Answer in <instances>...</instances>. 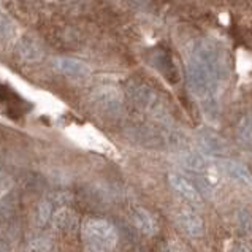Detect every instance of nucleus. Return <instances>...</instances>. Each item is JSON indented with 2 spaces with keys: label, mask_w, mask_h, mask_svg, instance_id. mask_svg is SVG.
I'll return each mask as SVG.
<instances>
[{
  "label": "nucleus",
  "mask_w": 252,
  "mask_h": 252,
  "mask_svg": "<svg viewBox=\"0 0 252 252\" xmlns=\"http://www.w3.org/2000/svg\"><path fill=\"white\" fill-rule=\"evenodd\" d=\"M133 224L141 233H145L148 236H154L159 232V225H157L156 218L148 210H145V208H136L135 210Z\"/></svg>",
  "instance_id": "nucleus-8"
},
{
  "label": "nucleus",
  "mask_w": 252,
  "mask_h": 252,
  "mask_svg": "<svg viewBox=\"0 0 252 252\" xmlns=\"http://www.w3.org/2000/svg\"><path fill=\"white\" fill-rule=\"evenodd\" d=\"M187 83L210 121L220 114L219 92L228 78V61L222 49L211 41H197L187 56Z\"/></svg>",
  "instance_id": "nucleus-1"
},
{
  "label": "nucleus",
  "mask_w": 252,
  "mask_h": 252,
  "mask_svg": "<svg viewBox=\"0 0 252 252\" xmlns=\"http://www.w3.org/2000/svg\"><path fill=\"white\" fill-rule=\"evenodd\" d=\"M181 163L186 170L193 171V173H205L208 170L206 159L197 153H184L181 156Z\"/></svg>",
  "instance_id": "nucleus-12"
},
{
  "label": "nucleus",
  "mask_w": 252,
  "mask_h": 252,
  "mask_svg": "<svg viewBox=\"0 0 252 252\" xmlns=\"http://www.w3.org/2000/svg\"><path fill=\"white\" fill-rule=\"evenodd\" d=\"M236 136L241 145L252 153V114L243 116L236 124Z\"/></svg>",
  "instance_id": "nucleus-11"
},
{
  "label": "nucleus",
  "mask_w": 252,
  "mask_h": 252,
  "mask_svg": "<svg viewBox=\"0 0 252 252\" xmlns=\"http://www.w3.org/2000/svg\"><path fill=\"white\" fill-rule=\"evenodd\" d=\"M230 252H251L244 244H233L232 248H230Z\"/></svg>",
  "instance_id": "nucleus-16"
},
{
  "label": "nucleus",
  "mask_w": 252,
  "mask_h": 252,
  "mask_svg": "<svg viewBox=\"0 0 252 252\" xmlns=\"http://www.w3.org/2000/svg\"><path fill=\"white\" fill-rule=\"evenodd\" d=\"M83 241L84 243H94L98 246L105 248L106 251H113L118 244V230L113 224L103 219H89L83 224L81 228Z\"/></svg>",
  "instance_id": "nucleus-2"
},
{
  "label": "nucleus",
  "mask_w": 252,
  "mask_h": 252,
  "mask_svg": "<svg viewBox=\"0 0 252 252\" xmlns=\"http://www.w3.org/2000/svg\"><path fill=\"white\" fill-rule=\"evenodd\" d=\"M176 222L183 232L190 238H200L205 233L203 219L192 210V208H179L176 213Z\"/></svg>",
  "instance_id": "nucleus-4"
},
{
  "label": "nucleus",
  "mask_w": 252,
  "mask_h": 252,
  "mask_svg": "<svg viewBox=\"0 0 252 252\" xmlns=\"http://www.w3.org/2000/svg\"><path fill=\"white\" fill-rule=\"evenodd\" d=\"M56 68L61 71L62 75L71 80H83L89 75V68L86 63L76 61V59H68V57H62V59L56 61Z\"/></svg>",
  "instance_id": "nucleus-7"
},
{
  "label": "nucleus",
  "mask_w": 252,
  "mask_h": 252,
  "mask_svg": "<svg viewBox=\"0 0 252 252\" xmlns=\"http://www.w3.org/2000/svg\"><path fill=\"white\" fill-rule=\"evenodd\" d=\"M53 225L57 230H71L78 224L76 214L68 208H61L53 214Z\"/></svg>",
  "instance_id": "nucleus-10"
},
{
  "label": "nucleus",
  "mask_w": 252,
  "mask_h": 252,
  "mask_svg": "<svg viewBox=\"0 0 252 252\" xmlns=\"http://www.w3.org/2000/svg\"><path fill=\"white\" fill-rule=\"evenodd\" d=\"M168 183L173 187V190H176L186 201H189V203H192V205H200L201 203L200 192L197 190V187L193 186L187 178L178 175V173H170Z\"/></svg>",
  "instance_id": "nucleus-5"
},
{
  "label": "nucleus",
  "mask_w": 252,
  "mask_h": 252,
  "mask_svg": "<svg viewBox=\"0 0 252 252\" xmlns=\"http://www.w3.org/2000/svg\"><path fill=\"white\" fill-rule=\"evenodd\" d=\"M220 168H222V173H224L227 178L232 179V181L252 187V173L244 167L243 163L225 159L220 162Z\"/></svg>",
  "instance_id": "nucleus-6"
},
{
  "label": "nucleus",
  "mask_w": 252,
  "mask_h": 252,
  "mask_svg": "<svg viewBox=\"0 0 252 252\" xmlns=\"http://www.w3.org/2000/svg\"><path fill=\"white\" fill-rule=\"evenodd\" d=\"M84 252H110V251H106L105 248L98 246V244H94V243H84Z\"/></svg>",
  "instance_id": "nucleus-15"
},
{
  "label": "nucleus",
  "mask_w": 252,
  "mask_h": 252,
  "mask_svg": "<svg viewBox=\"0 0 252 252\" xmlns=\"http://www.w3.org/2000/svg\"><path fill=\"white\" fill-rule=\"evenodd\" d=\"M197 146L201 154L208 157H225L228 154V143L213 130L203 128L197 135Z\"/></svg>",
  "instance_id": "nucleus-3"
},
{
  "label": "nucleus",
  "mask_w": 252,
  "mask_h": 252,
  "mask_svg": "<svg viewBox=\"0 0 252 252\" xmlns=\"http://www.w3.org/2000/svg\"><path fill=\"white\" fill-rule=\"evenodd\" d=\"M167 252H187V248L179 240H171L168 243V249Z\"/></svg>",
  "instance_id": "nucleus-14"
},
{
  "label": "nucleus",
  "mask_w": 252,
  "mask_h": 252,
  "mask_svg": "<svg viewBox=\"0 0 252 252\" xmlns=\"http://www.w3.org/2000/svg\"><path fill=\"white\" fill-rule=\"evenodd\" d=\"M51 218H53V206L49 201L43 200L38 205V222L43 225V224H46Z\"/></svg>",
  "instance_id": "nucleus-13"
},
{
  "label": "nucleus",
  "mask_w": 252,
  "mask_h": 252,
  "mask_svg": "<svg viewBox=\"0 0 252 252\" xmlns=\"http://www.w3.org/2000/svg\"><path fill=\"white\" fill-rule=\"evenodd\" d=\"M95 103L100 110H103L106 113H113L121 108V97L116 89L103 88L95 94Z\"/></svg>",
  "instance_id": "nucleus-9"
}]
</instances>
